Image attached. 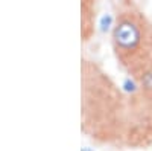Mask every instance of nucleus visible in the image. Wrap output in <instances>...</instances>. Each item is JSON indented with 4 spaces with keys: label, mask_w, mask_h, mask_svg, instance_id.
<instances>
[{
    "label": "nucleus",
    "mask_w": 152,
    "mask_h": 151,
    "mask_svg": "<svg viewBox=\"0 0 152 151\" xmlns=\"http://www.w3.org/2000/svg\"><path fill=\"white\" fill-rule=\"evenodd\" d=\"M81 130L96 144H129L126 95L96 61L85 57L81 60Z\"/></svg>",
    "instance_id": "f257e3e1"
},
{
    "label": "nucleus",
    "mask_w": 152,
    "mask_h": 151,
    "mask_svg": "<svg viewBox=\"0 0 152 151\" xmlns=\"http://www.w3.org/2000/svg\"><path fill=\"white\" fill-rule=\"evenodd\" d=\"M111 49L131 81L152 70V21L135 2L123 0L114 5Z\"/></svg>",
    "instance_id": "f03ea898"
},
{
    "label": "nucleus",
    "mask_w": 152,
    "mask_h": 151,
    "mask_svg": "<svg viewBox=\"0 0 152 151\" xmlns=\"http://www.w3.org/2000/svg\"><path fill=\"white\" fill-rule=\"evenodd\" d=\"M96 31V3L85 0L81 3V38L90 41Z\"/></svg>",
    "instance_id": "7ed1b4c3"
}]
</instances>
